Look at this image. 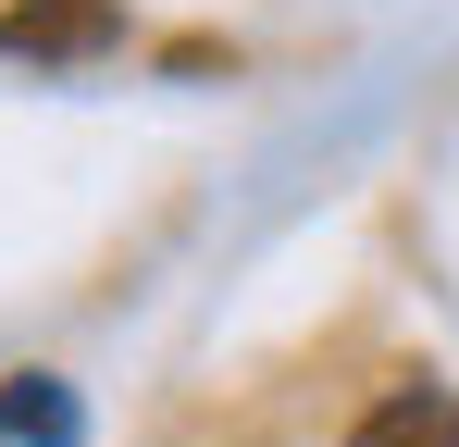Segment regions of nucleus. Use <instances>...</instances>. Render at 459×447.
<instances>
[{"mask_svg":"<svg viewBox=\"0 0 459 447\" xmlns=\"http://www.w3.org/2000/svg\"><path fill=\"white\" fill-rule=\"evenodd\" d=\"M125 38V0H13L0 13V50L13 63H100Z\"/></svg>","mask_w":459,"mask_h":447,"instance_id":"obj_1","label":"nucleus"},{"mask_svg":"<svg viewBox=\"0 0 459 447\" xmlns=\"http://www.w3.org/2000/svg\"><path fill=\"white\" fill-rule=\"evenodd\" d=\"M348 447H459V398H447V385H397V398L360 410Z\"/></svg>","mask_w":459,"mask_h":447,"instance_id":"obj_2","label":"nucleus"},{"mask_svg":"<svg viewBox=\"0 0 459 447\" xmlns=\"http://www.w3.org/2000/svg\"><path fill=\"white\" fill-rule=\"evenodd\" d=\"M13 435H25V447H75L87 410L50 385V372H13V385H0V447H13Z\"/></svg>","mask_w":459,"mask_h":447,"instance_id":"obj_3","label":"nucleus"}]
</instances>
